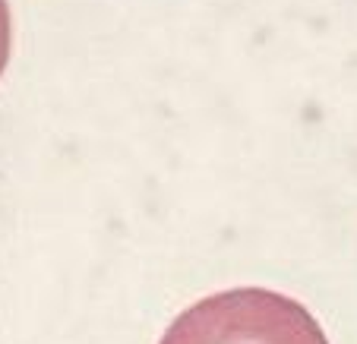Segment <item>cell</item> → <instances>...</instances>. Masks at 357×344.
Segmentation results:
<instances>
[{
  "instance_id": "6da1fadb",
  "label": "cell",
  "mask_w": 357,
  "mask_h": 344,
  "mask_svg": "<svg viewBox=\"0 0 357 344\" xmlns=\"http://www.w3.org/2000/svg\"><path fill=\"white\" fill-rule=\"evenodd\" d=\"M158 344H329V338L294 297L234 288L183 310Z\"/></svg>"
},
{
  "instance_id": "7a4b0ae2",
  "label": "cell",
  "mask_w": 357,
  "mask_h": 344,
  "mask_svg": "<svg viewBox=\"0 0 357 344\" xmlns=\"http://www.w3.org/2000/svg\"><path fill=\"white\" fill-rule=\"evenodd\" d=\"M10 45H13V22H10V7H7V0H0V73L7 70Z\"/></svg>"
}]
</instances>
